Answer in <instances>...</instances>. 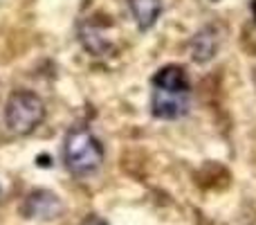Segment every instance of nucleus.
Listing matches in <instances>:
<instances>
[{
	"label": "nucleus",
	"instance_id": "7ed1b4c3",
	"mask_svg": "<svg viewBox=\"0 0 256 225\" xmlns=\"http://www.w3.org/2000/svg\"><path fill=\"white\" fill-rule=\"evenodd\" d=\"M20 212L30 221H54V218L63 216L66 209H63V200L56 194L48 189H34L22 200Z\"/></svg>",
	"mask_w": 256,
	"mask_h": 225
},
{
	"label": "nucleus",
	"instance_id": "0eeeda50",
	"mask_svg": "<svg viewBox=\"0 0 256 225\" xmlns=\"http://www.w3.org/2000/svg\"><path fill=\"white\" fill-rule=\"evenodd\" d=\"M126 5L135 25L142 32L150 30L162 14V0H126Z\"/></svg>",
	"mask_w": 256,
	"mask_h": 225
},
{
	"label": "nucleus",
	"instance_id": "423d86ee",
	"mask_svg": "<svg viewBox=\"0 0 256 225\" xmlns=\"http://www.w3.org/2000/svg\"><path fill=\"white\" fill-rule=\"evenodd\" d=\"M150 84H153V88H160V90H171V93H191L186 70L182 66H176V63L160 68V70L153 75Z\"/></svg>",
	"mask_w": 256,
	"mask_h": 225
},
{
	"label": "nucleus",
	"instance_id": "f03ea898",
	"mask_svg": "<svg viewBox=\"0 0 256 225\" xmlns=\"http://www.w3.org/2000/svg\"><path fill=\"white\" fill-rule=\"evenodd\" d=\"M45 117V104L32 90H14L4 104V124L16 135H30Z\"/></svg>",
	"mask_w": 256,
	"mask_h": 225
},
{
	"label": "nucleus",
	"instance_id": "20e7f679",
	"mask_svg": "<svg viewBox=\"0 0 256 225\" xmlns=\"http://www.w3.org/2000/svg\"><path fill=\"white\" fill-rule=\"evenodd\" d=\"M191 106V93H171V90L153 88L150 93V115L155 119H180L189 113Z\"/></svg>",
	"mask_w": 256,
	"mask_h": 225
},
{
	"label": "nucleus",
	"instance_id": "39448f33",
	"mask_svg": "<svg viewBox=\"0 0 256 225\" xmlns=\"http://www.w3.org/2000/svg\"><path fill=\"white\" fill-rule=\"evenodd\" d=\"M218 48H220V36H218L216 27H212V25L202 27V30L189 41V54L196 63H209L216 57Z\"/></svg>",
	"mask_w": 256,
	"mask_h": 225
},
{
	"label": "nucleus",
	"instance_id": "f257e3e1",
	"mask_svg": "<svg viewBox=\"0 0 256 225\" xmlns=\"http://www.w3.org/2000/svg\"><path fill=\"white\" fill-rule=\"evenodd\" d=\"M104 162V146L88 126H72L63 140V164L72 176H92Z\"/></svg>",
	"mask_w": 256,
	"mask_h": 225
},
{
	"label": "nucleus",
	"instance_id": "6e6552de",
	"mask_svg": "<svg viewBox=\"0 0 256 225\" xmlns=\"http://www.w3.org/2000/svg\"><path fill=\"white\" fill-rule=\"evenodd\" d=\"M81 225H108V223H106V221H102L99 216H88Z\"/></svg>",
	"mask_w": 256,
	"mask_h": 225
}]
</instances>
